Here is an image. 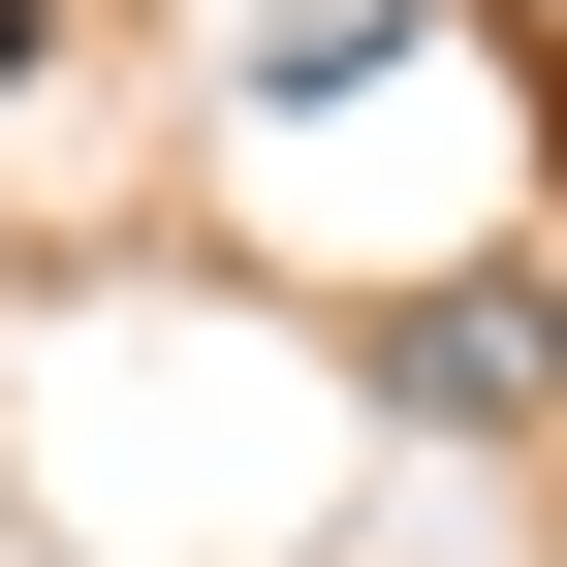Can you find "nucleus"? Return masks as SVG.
I'll list each match as a JSON object with an SVG mask.
<instances>
[{
	"mask_svg": "<svg viewBox=\"0 0 567 567\" xmlns=\"http://www.w3.org/2000/svg\"><path fill=\"white\" fill-rule=\"evenodd\" d=\"M379 410H410V442H536V410H567V252L410 284V316H379Z\"/></svg>",
	"mask_w": 567,
	"mask_h": 567,
	"instance_id": "nucleus-1",
	"label": "nucleus"
},
{
	"mask_svg": "<svg viewBox=\"0 0 567 567\" xmlns=\"http://www.w3.org/2000/svg\"><path fill=\"white\" fill-rule=\"evenodd\" d=\"M32 63H63V0H0V95H32Z\"/></svg>",
	"mask_w": 567,
	"mask_h": 567,
	"instance_id": "nucleus-2",
	"label": "nucleus"
},
{
	"mask_svg": "<svg viewBox=\"0 0 567 567\" xmlns=\"http://www.w3.org/2000/svg\"><path fill=\"white\" fill-rule=\"evenodd\" d=\"M505 32H536V63H567V0H505Z\"/></svg>",
	"mask_w": 567,
	"mask_h": 567,
	"instance_id": "nucleus-3",
	"label": "nucleus"
}]
</instances>
